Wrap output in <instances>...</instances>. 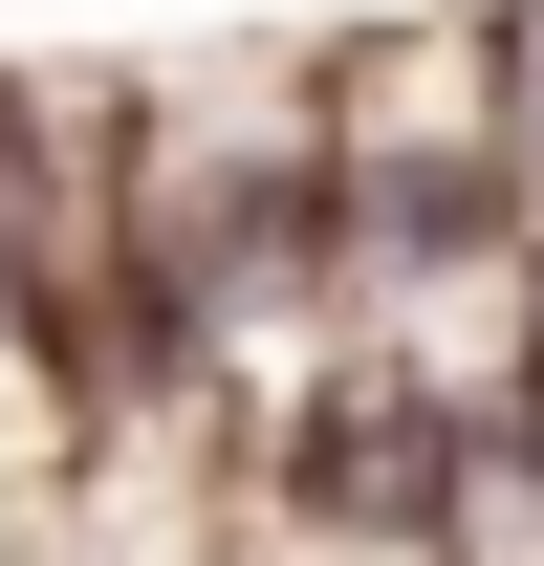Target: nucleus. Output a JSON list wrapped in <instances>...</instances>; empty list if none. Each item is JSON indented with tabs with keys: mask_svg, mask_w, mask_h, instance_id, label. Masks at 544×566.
I'll list each match as a JSON object with an SVG mask.
<instances>
[{
	"mask_svg": "<svg viewBox=\"0 0 544 566\" xmlns=\"http://www.w3.org/2000/svg\"><path fill=\"white\" fill-rule=\"evenodd\" d=\"M479 44H501V153H523V218H544V0H479Z\"/></svg>",
	"mask_w": 544,
	"mask_h": 566,
	"instance_id": "1",
	"label": "nucleus"
}]
</instances>
